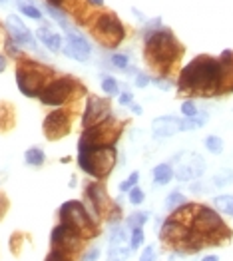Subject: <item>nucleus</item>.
<instances>
[{
  "label": "nucleus",
  "instance_id": "1",
  "mask_svg": "<svg viewBox=\"0 0 233 261\" xmlns=\"http://www.w3.org/2000/svg\"><path fill=\"white\" fill-rule=\"evenodd\" d=\"M177 88L197 96H210L225 90V68L219 58L197 56L182 70Z\"/></svg>",
  "mask_w": 233,
  "mask_h": 261
},
{
  "label": "nucleus",
  "instance_id": "2",
  "mask_svg": "<svg viewBox=\"0 0 233 261\" xmlns=\"http://www.w3.org/2000/svg\"><path fill=\"white\" fill-rule=\"evenodd\" d=\"M144 54H146L149 64L160 68L162 72H166L171 64H175L177 58L182 56V46L177 42V38L171 34V30L160 26V18L149 22L146 28Z\"/></svg>",
  "mask_w": 233,
  "mask_h": 261
},
{
  "label": "nucleus",
  "instance_id": "3",
  "mask_svg": "<svg viewBox=\"0 0 233 261\" xmlns=\"http://www.w3.org/2000/svg\"><path fill=\"white\" fill-rule=\"evenodd\" d=\"M118 155L114 146H94V148H78V166L88 175L96 179H104L112 174Z\"/></svg>",
  "mask_w": 233,
  "mask_h": 261
},
{
  "label": "nucleus",
  "instance_id": "4",
  "mask_svg": "<svg viewBox=\"0 0 233 261\" xmlns=\"http://www.w3.org/2000/svg\"><path fill=\"white\" fill-rule=\"evenodd\" d=\"M190 229L208 243H221L231 236L229 227L223 223L219 214L212 207H205V205H197Z\"/></svg>",
  "mask_w": 233,
  "mask_h": 261
},
{
  "label": "nucleus",
  "instance_id": "5",
  "mask_svg": "<svg viewBox=\"0 0 233 261\" xmlns=\"http://www.w3.org/2000/svg\"><path fill=\"white\" fill-rule=\"evenodd\" d=\"M52 70L34 60H20L16 66V84L24 96L38 98L40 90L50 82Z\"/></svg>",
  "mask_w": 233,
  "mask_h": 261
},
{
  "label": "nucleus",
  "instance_id": "6",
  "mask_svg": "<svg viewBox=\"0 0 233 261\" xmlns=\"http://www.w3.org/2000/svg\"><path fill=\"white\" fill-rule=\"evenodd\" d=\"M58 216H60L62 223H68L70 227H74L84 240L96 236V223L90 218V214L86 212L82 201H76V199L64 201L60 210H58Z\"/></svg>",
  "mask_w": 233,
  "mask_h": 261
},
{
  "label": "nucleus",
  "instance_id": "7",
  "mask_svg": "<svg viewBox=\"0 0 233 261\" xmlns=\"http://www.w3.org/2000/svg\"><path fill=\"white\" fill-rule=\"evenodd\" d=\"M122 132V126L114 120H104L100 124H94L90 128H86L78 148H94V146H114L118 136Z\"/></svg>",
  "mask_w": 233,
  "mask_h": 261
},
{
  "label": "nucleus",
  "instance_id": "8",
  "mask_svg": "<svg viewBox=\"0 0 233 261\" xmlns=\"http://www.w3.org/2000/svg\"><path fill=\"white\" fill-rule=\"evenodd\" d=\"M94 36L100 40V42L108 46V48H116L118 44L124 40L126 36V30L122 26L120 18L116 14H100L96 20H94Z\"/></svg>",
  "mask_w": 233,
  "mask_h": 261
},
{
  "label": "nucleus",
  "instance_id": "9",
  "mask_svg": "<svg viewBox=\"0 0 233 261\" xmlns=\"http://www.w3.org/2000/svg\"><path fill=\"white\" fill-rule=\"evenodd\" d=\"M76 90V80L74 78H56V80H50L46 86L40 90L38 98L44 106H64L72 94Z\"/></svg>",
  "mask_w": 233,
  "mask_h": 261
},
{
  "label": "nucleus",
  "instance_id": "10",
  "mask_svg": "<svg viewBox=\"0 0 233 261\" xmlns=\"http://www.w3.org/2000/svg\"><path fill=\"white\" fill-rule=\"evenodd\" d=\"M82 243H84V238H82L74 227H70L68 223H62V221H60V225H56V227L52 229L50 245H52V249L64 253L66 257H70V255H74L76 251H80V249H82Z\"/></svg>",
  "mask_w": 233,
  "mask_h": 261
},
{
  "label": "nucleus",
  "instance_id": "11",
  "mask_svg": "<svg viewBox=\"0 0 233 261\" xmlns=\"http://www.w3.org/2000/svg\"><path fill=\"white\" fill-rule=\"evenodd\" d=\"M64 32H66V44L62 46V52L72 60L86 62L90 58V54H92V44L88 42V38L84 34H80L78 30H74L72 26L68 30H64Z\"/></svg>",
  "mask_w": 233,
  "mask_h": 261
},
{
  "label": "nucleus",
  "instance_id": "12",
  "mask_svg": "<svg viewBox=\"0 0 233 261\" xmlns=\"http://www.w3.org/2000/svg\"><path fill=\"white\" fill-rule=\"evenodd\" d=\"M6 30H8V36L18 44L20 48H28V50H32V52H40L34 34H32L30 28L20 20V16L10 14V16L6 18Z\"/></svg>",
  "mask_w": 233,
  "mask_h": 261
},
{
  "label": "nucleus",
  "instance_id": "13",
  "mask_svg": "<svg viewBox=\"0 0 233 261\" xmlns=\"http://www.w3.org/2000/svg\"><path fill=\"white\" fill-rule=\"evenodd\" d=\"M70 114L66 110H54L44 118L42 130L48 140H60L70 132Z\"/></svg>",
  "mask_w": 233,
  "mask_h": 261
},
{
  "label": "nucleus",
  "instance_id": "14",
  "mask_svg": "<svg viewBox=\"0 0 233 261\" xmlns=\"http://www.w3.org/2000/svg\"><path fill=\"white\" fill-rule=\"evenodd\" d=\"M110 118V102L98 96H88L86 100V110L82 116V124L84 128H90L94 124H100Z\"/></svg>",
  "mask_w": 233,
  "mask_h": 261
},
{
  "label": "nucleus",
  "instance_id": "15",
  "mask_svg": "<svg viewBox=\"0 0 233 261\" xmlns=\"http://www.w3.org/2000/svg\"><path fill=\"white\" fill-rule=\"evenodd\" d=\"M86 197L90 199V203H92V210H94V214L98 216V218H102V216H108V212H110V196H108L106 188L102 186V184H98V181H94V184H88V188H86Z\"/></svg>",
  "mask_w": 233,
  "mask_h": 261
},
{
  "label": "nucleus",
  "instance_id": "16",
  "mask_svg": "<svg viewBox=\"0 0 233 261\" xmlns=\"http://www.w3.org/2000/svg\"><path fill=\"white\" fill-rule=\"evenodd\" d=\"M203 170H205V162L197 153H190V162H182L177 170H173V177L177 181H190L203 174Z\"/></svg>",
  "mask_w": 233,
  "mask_h": 261
},
{
  "label": "nucleus",
  "instance_id": "17",
  "mask_svg": "<svg viewBox=\"0 0 233 261\" xmlns=\"http://www.w3.org/2000/svg\"><path fill=\"white\" fill-rule=\"evenodd\" d=\"M179 118L175 116H160L151 122V132L158 140H164V138H170L173 134L179 132Z\"/></svg>",
  "mask_w": 233,
  "mask_h": 261
},
{
  "label": "nucleus",
  "instance_id": "18",
  "mask_svg": "<svg viewBox=\"0 0 233 261\" xmlns=\"http://www.w3.org/2000/svg\"><path fill=\"white\" fill-rule=\"evenodd\" d=\"M36 38H38L50 52H54V54L62 52V46H64L62 36H60L58 32H54L50 26H40V28L36 30Z\"/></svg>",
  "mask_w": 233,
  "mask_h": 261
},
{
  "label": "nucleus",
  "instance_id": "19",
  "mask_svg": "<svg viewBox=\"0 0 233 261\" xmlns=\"http://www.w3.org/2000/svg\"><path fill=\"white\" fill-rule=\"evenodd\" d=\"M151 179L156 186H166L173 179V166L170 162H164V164H158L153 170H151Z\"/></svg>",
  "mask_w": 233,
  "mask_h": 261
},
{
  "label": "nucleus",
  "instance_id": "20",
  "mask_svg": "<svg viewBox=\"0 0 233 261\" xmlns=\"http://www.w3.org/2000/svg\"><path fill=\"white\" fill-rule=\"evenodd\" d=\"M108 241H110V245H124L126 241H130L126 233V225H122L118 221H112L110 229H108Z\"/></svg>",
  "mask_w": 233,
  "mask_h": 261
},
{
  "label": "nucleus",
  "instance_id": "21",
  "mask_svg": "<svg viewBox=\"0 0 233 261\" xmlns=\"http://www.w3.org/2000/svg\"><path fill=\"white\" fill-rule=\"evenodd\" d=\"M24 162H26L28 166H34V168H38V166H42L44 162H46V153H44L42 148H36V146H32V148H28V150L24 152Z\"/></svg>",
  "mask_w": 233,
  "mask_h": 261
},
{
  "label": "nucleus",
  "instance_id": "22",
  "mask_svg": "<svg viewBox=\"0 0 233 261\" xmlns=\"http://www.w3.org/2000/svg\"><path fill=\"white\" fill-rule=\"evenodd\" d=\"M213 205L217 212L225 214V216H231L233 218V196H217L213 197Z\"/></svg>",
  "mask_w": 233,
  "mask_h": 261
},
{
  "label": "nucleus",
  "instance_id": "23",
  "mask_svg": "<svg viewBox=\"0 0 233 261\" xmlns=\"http://www.w3.org/2000/svg\"><path fill=\"white\" fill-rule=\"evenodd\" d=\"M18 10H20L24 16L32 18V20H42V12L32 4V2H24V0H18Z\"/></svg>",
  "mask_w": 233,
  "mask_h": 261
},
{
  "label": "nucleus",
  "instance_id": "24",
  "mask_svg": "<svg viewBox=\"0 0 233 261\" xmlns=\"http://www.w3.org/2000/svg\"><path fill=\"white\" fill-rule=\"evenodd\" d=\"M184 203H188V199H186V196H184L182 192H171L170 196L166 197V210H168V212L177 210V207L184 205Z\"/></svg>",
  "mask_w": 233,
  "mask_h": 261
},
{
  "label": "nucleus",
  "instance_id": "25",
  "mask_svg": "<svg viewBox=\"0 0 233 261\" xmlns=\"http://www.w3.org/2000/svg\"><path fill=\"white\" fill-rule=\"evenodd\" d=\"M144 240H146L144 227H134V229H132V233H130V251L140 249V247L144 245Z\"/></svg>",
  "mask_w": 233,
  "mask_h": 261
},
{
  "label": "nucleus",
  "instance_id": "26",
  "mask_svg": "<svg viewBox=\"0 0 233 261\" xmlns=\"http://www.w3.org/2000/svg\"><path fill=\"white\" fill-rule=\"evenodd\" d=\"M205 148H208V152L210 153L219 155V153H223L225 144H223V140H221L219 136H208V138H205Z\"/></svg>",
  "mask_w": 233,
  "mask_h": 261
},
{
  "label": "nucleus",
  "instance_id": "27",
  "mask_svg": "<svg viewBox=\"0 0 233 261\" xmlns=\"http://www.w3.org/2000/svg\"><path fill=\"white\" fill-rule=\"evenodd\" d=\"M148 219H149L148 212H136V214H132V216L126 219V225L130 229H134V227H144Z\"/></svg>",
  "mask_w": 233,
  "mask_h": 261
},
{
  "label": "nucleus",
  "instance_id": "28",
  "mask_svg": "<svg viewBox=\"0 0 233 261\" xmlns=\"http://www.w3.org/2000/svg\"><path fill=\"white\" fill-rule=\"evenodd\" d=\"M140 184V172H132L130 177H126L124 181H120V186H118V190H120V194H127L134 186H138Z\"/></svg>",
  "mask_w": 233,
  "mask_h": 261
},
{
  "label": "nucleus",
  "instance_id": "29",
  "mask_svg": "<svg viewBox=\"0 0 233 261\" xmlns=\"http://www.w3.org/2000/svg\"><path fill=\"white\" fill-rule=\"evenodd\" d=\"M127 199H130L132 205H142V203L146 201V194H144V190H142L140 186H134V188L127 192Z\"/></svg>",
  "mask_w": 233,
  "mask_h": 261
},
{
  "label": "nucleus",
  "instance_id": "30",
  "mask_svg": "<svg viewBox=\"0 0 233 261\" xmlns=\"http://www.w3.org/2000/svg\"><path fill=\"white\" fill-rule=\"evenodd\" d=\"M102 90L106 92L108 96H116L120 92V86H118V80L112 78V76H102Z\"/></svg>",
  "mask_w": 233,
  "mask_h": 261
},
{
  "label": "nucleus",
  "instance_id": "31",
  "mask_svg": "<svg viewBox=\"0 0 233 261\" xmlns=\"http://www.w3.org/2000/svg\"><path fill=\"white\" fill-rule=\"evenodd\" d=\"M231 181H233L231 170H221V172H217V174L213 175V184H215L217 188H223V186H227V184H231Z\"/></svg>",
  "mask_w": 233,
  "mask_h": 261
},
{
  "label": "nucleus",
  "instance_id": "32",
  "mask_svg": "<svg viewBox=\"0 0 233 261\" xmlns=\"http://www.w3.org/2000/svg\"><path fill=\"white\" fill-rule=\"evenodd\" d=\"M110 62H112V66H116V68H120V70H126L127 66H130V56L116 52V54H112Z\"/></svg>",
  "mask_w": 233,
  "mask_h": 261
},
{
  "label": "nucleus",
  "instance_id": "33",
  "mask_svg": "<svg viewBox=\"0 0 233 261\" xmlns=\"http://www.w3.org/2000/svg\"><path fill=\"white\" fill-rule=\"evenodd\" d=\"M179 110H182V114H184V118H191V116H195L199 110H197V106H195V102H191V100H186L182 106H179Z\"/></svg>",
  "mask_w": 233,
  "mask_h": 261
},
{
  "label": "nucleus",
  "instance_id": "34",
  "mask_svg": "<svg viewBox=\"0 0 233 261\" xmlns=\"http://www.w3.org/2000/svg\"><path fill=\"white\" fill-rule=\"evenodd\" d=\"M6 52H8L12 58H20V46L14 42L10 36H8V40H6Z\"/></svg>",
  "mask_w": 233,
  "mask_h": 261
},
{
  "label": "nucleus",
  "instance_id": "35",
  "mask_svg": "<svg viewBox=\"0 0 233 261\" xmlns=\"http://www.w3.org/2000/svg\"><path fill=\"white\" fill-rule=\"evenodd\" d=\"M149 82L156 84V86L160 88V90H164V92H168V90L171 88V82L170 80H166V78H149Z\"/></svg>",
  "mask_w": 233,
  "mask_h": 261
},
{
  "label": "nucleus",
  "instance_id": "36",
  "mask_svg": "<svg viewBox=\"0 0 233 261\" xmlns=\"http://www.w3.org/2000/svg\"><path fill=\"white\" fill-rule=\"evenodd\" d=\"M98 257H100V249H98V247H90V249H88V251H84V253H82V259H90V261H94V259H98Z\"/></svg>",
  "mask_w": 233,
  "mask_h": 261
},
{
  "label": "nucleus",
  "instance_id": "37",
  "mask_svg": "<svg viewBox=\"0 0 233 261\" xmlns=\"http://www.w3.org/2000/svg\"><path fill=\"white\" fill-rule=\"evenodd\" d=\"M149 84V76L148 74H142V72H138V76H136V86L138 88H146Z\"/></svg>",
  "mask_w": 233,
  "mask_h": 261
},
{
  "label": "nucleus",
  "instance_id": "38",
  "mask_svg": "<svg viewBox=\"0 0 233 261\" xmlns=\"http://www.w3.org/2000/svg\"><path fill=\"white\" fill-rule=\"evenodd\" d=\"M153 257H156V249H153V245L144 247V251H142V259L148 261V259H153Z\"/></svg>",
  "mask_w": 233,
  "mask_h": 261
},
{
  "label": "nucleus",
  "instance_id": "39",
  "mask_svg": "<svg viewBox=\"0 0 233 261\" xmlns=\"http://www.w3.org/2000/svg\"><path fill=\"white\" fill-rule=\"evenodd\" d=\"M46 259H48V261H66V259H68V257H66L64 253H60V251H56V249H52V253H50V255H48Z\"/></svg>",
  "mask_w": 233,
  "mask_h": 261
},
{
  "label": "nucleus",
  "instance_id": "40",
  "mask_svg": "<svg viewBox=\"0 0 233 261\" xmlns=\"http://www.w3.org/2000/svg\"><path fill=\"white\" fill-rule=\"evenodd\" d=\"M118 100H120V104H122V106H127V104L134 100V96H132L130 92H122V94L118 96Z\"/></svg>",
  "mask_w": 233,
  "mask_h": 261
},
{
  "label": "nucleus",
  "instance_id": "41",
  "mask_svg": "<svg viewBox=\"0 0 233 261\" xmlns=\"http://www.w3.org/2000/svg\"><path fill=\"white\" fill-rule=\"evenodd\" d=\"M127 106H130V110H132V114H138V116H142V114H144V108H142L140 104H136L134 100H132Z\"/></svg>",
  "mask_w": 233,
  "mask_h": 261
},
{
  "label": "nucleus",
  "instance_id": "42",
  "mask_svg": "<svg viewBox=\"0 0 233 261\" xmlns=\"http://www.w3.org/2000/svg\"><path fill=\"white\" fill-rule=\"evenodd\" d=\"M8 210V201H6V196H2L0 194V218L4 216V212Z\"/></svg>",
  "mask_w": 233,
  "mask_h": 261
},
{
  "label": "nucleus",
  "instance_id": "43",
  "mask_svg": "<svg viewBox=\"0 0 233 261\" xmlns=\"http://www.w3.org/2000/svg\"><path fill=\"white\" fill-rule=\"evenodd\" d=\"M6 64H8V62H6V56H4V54H0V74L6 70Z\"/></svg>",
  "mask_w": 233,
  "mask_h": 261
},
{
  "label": "nucleus",
  "instance_id": "44",
  "mask_svg": "<svg viewBox=\"0 0 233 261\" xmlns=\"http://www.w3.org/2000/svg\"><path fill=\"white\" fill-rule=\"evenodd\" d=\"M48 4H52V6H58V8H62V2L64 0H46Z\"/></svg>",
  "mask_w": 233,
  "mask_h": 261
},
{
  "label": "nucleus",
  "instance_id": "45",
  "mask_svg": "<svg viewBox=\"0 0 233 261\" xmlns=\"http://www.w3.org/2000/svg\"><path fill=\"white\" fill-rule=\"evenodd\" d=\"M90 4H94V6H104V0H88Z\"/></svg>",
  "mask_w": 233,
  "mask_h": 261
},
{
  "label": "nucleus",
  "instance_id": "46",
  "mask_svg": "<svg viewBox=\"0 0 233 261\" xmlns=\"http://www.w3.org/2000/svg\"><path fill=\"white\" fill-rule=\"evenodd\" d=\"M203 259H205V261H217L219 257H217V255H205Z\"/></svg>",
  "mask_w": 233,
  "mask_h": 261
},
{
  "label": "nucleus",
  "instance_id": "47",
  "mask_svg": "<svg viewBox=\"0 0 233 261\" xmlns=\"http://www.w3.org/2000/svg\"><path fill=\"white\" fill-rule=\"evenodd\" d=\"M6 2H8V0H0V4H6Z\"/></svg>",
  "mask_w": 233,
  "mask_h": 261
}]
</instances>
